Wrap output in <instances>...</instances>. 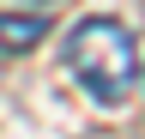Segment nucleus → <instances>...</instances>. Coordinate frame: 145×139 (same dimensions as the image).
Listing matches in <instances>:
<instances>
[{
  "mask_svg": "<svg viewBox=\"0 0 145 139\" xmlns=\"http://www.w3.org/2000/svg\"><path fill=\"white\" fill-rule=\"evenodd\" d=\"M67 73L97 103H127L139 85V42L121 18H79L67 30Z\"/></svg>",
  "mask_w": 145,
  "mask_h": 139,
  "instance_id": "nucleus-1",
  "label": "nucleus"
},
{
  "mask_svg": "<svg viewBox=\"0 0 145 139\" xmlns=\"http://www.w3.org/2000/svg\"><path fill=\"white\" fill-rule=\"evenodd\" d=\"M48 18H36V12H0V55H30L36 42H42Z\"/></svg>",
  "mask_w": 145,
  "mask_h": 139,
  "instance_id": "nucleus-2",
  "label": "nucleus"
}]
</instances>
